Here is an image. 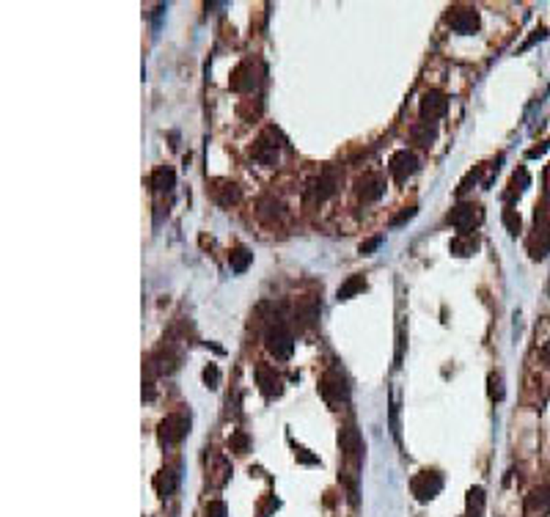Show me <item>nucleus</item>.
<instances>
[{"label": "nucleus", "mask_w": 550, "mask_h": 517, "mask_svg": "<svg viewBox=\"0 0 550 517\" xmlns=\"http://www.w3.org/2000/svg\"><path fill=\"white\" fill-rule=\"evenodd\" d=\"M435 138H438V124L435 121H416L413 127H410V141L413 143H418V146H429V143H435Z\"/></svg>", "instance_id": "19"}, {"label": "nucleus", "mask_w": 550, "mask_h": 517, "mask_svg": "<svg viewBox=\"0 0 550 517\" xmlns=\"http://www.w3.org/2000/svg\"><path fill=\"white\" fill-rule=\"evenodd\" d=\"M338 446H341V452H344V457L347 460H360V454H363V440H360V432H358V427L355 424H344L341 429H338Z\"/></svg>", "instance_id": "15"}, {"label": "nucleus", "mask_w": 550, "mask_h": 517, "mask_svg": "<svg viewBox=\"0 0 550 517\" xmlns=\"http://www.w3.org/2000/svg\"><path fill=\"white\" fill-rule=\"evenodd\" d=\"M416 215H418V210H416V207H407V210H405V212H399V215H396V218H391V226H394V229H396V226H402V223H407V221H413V218H416Z\"/></svg>", "instance_id": "34"}, {"label": "nucleus", "mask_w": 550, "mask_h": 517, "mask_svg": "<svg viewBox=\"0 0 550 517\" xmlns=\"http://www.w3.org/2000/svg\"><path fill=\"white\" fill-rule=\"evenodd\" d=\"M529 509H531V512H550V485L537 487V490L529 496Z\"/></svg>", "instance_id": "27"}, {"label": "nucleus", "mask_w": 550, "mask_h": 517, "mask_svg": "<svg viewBox=\"0 0 550 517\" xmlns=\"http://www.w3.org/2000/svg\"><path fill=\"white\" fill-rule=\"evenodd\" d=\"M204 383H207V388H218V385H221V369H218L215 363H210V366L204 369Z\"/></svg>", "instance_id": "31"}, {"label": "nucleus", "mask_w": 550, "mask_h": 517, "mask_svg": "<svg viewBox=\"0 0 550 517\" xmlns=\"http://www.w3.org/2000/svg\"><path fill=\"white\" fill-rule=\"evenodd\" d=\"M529 251H531V258H545L550 254V226H537L534 229V237L529 240Z\"/></svg>", "instance_id": "20"}, {"label": "nucleus", "mask_w": 550, "mask_h": 517, "mask_svg": "<svg viewBox=\"0 0 550 517\" xmlns=\"http://www.w3.org/2000/svg\"><path fill=\"white\" fill-rule=\"evenodd\" d=\"M149 185H152V190H157V193H171V190L176 187V171L168 168V165L154 168L152 176H149Z\"/></svg>", "instance_id": "17"}, {"label": "nucleus", "mask_w": 550, "mask_h": 517, "mask_svg": "<svg viewBox=\"0 0 550 517\" xmlns=\"http://www.w3.org/2000/svg\"><path fill=\"white\" fill-rule=\"evenodd\" d=\"M545 36H548V30H545V28H540V30H534V36H531V39H529V41H526V44H523V47H520V50H529V47H531V44H534V41H537V39H545Z\"/></svg>", "instance_id": "36"}, {"label": "nucleus", "mask_w": 550, "mask_h": 517, "mask_svg": "<svg viewBox=\"0 0 550 517\" xmlns=\"http://www.w3.org/2000/svg\"><path fill=\"white\" fill-rule=\"evenodd\" d=\"M338 185H341V174H338V168L336 165H325L322 171H319V176L308 185V199L311 201H316V204H322V201H327L336 190H338Z\"/></svg>", "instance_id": "6"}, {"label": "nucleus", "mask_w": 550, "mask_h": 517, "mask_svg": "<svg viewBox=\"0 0 550 517\" xmlns=\"http://www.w3.org/2000/svg\"><path fill=\"white\" fill-rule=\"evenodd\" d=\"M383 245V237H371V240H366V243H360V254L363 256H369L371 251H377Z\"/></svg>", "instance_id": "35"}, {"label": "nucleus", "mask_w": 550, "mask_h": 517, "mask_svg": "<svg viewBox=\"0 0 550 517\" xmlns=\"http://www.w3.org/2000/svg\"><path fill=\"white\" fill-rule=\"evenodd\" d=\"M316 319H319V300L316 297H300L297 300V308H294V322H297V327H303V330H308V327H314L316 325Z\"/></svg>", "instance_id": "16"}, {"label": "nucleus", "mask_w": 550, "mask_h": 517, "mask_svg": "<svg viewBox=\"0 0 550 517\" xmlns=\"http://www.w3.org/2000/svg\"><path fill=\"white\" fill-rule=\"evenodd\" d=\"M482 171H485V165H476V168H471L465 176H462V182H460V187H457V196H465L476 182H479V176H482Z\"/></svg>", "instance_id": "29"}, {"label": "nucleus", "mask_w": 550, "mask_h": 517, "mask_svg": "<svg viewBox=\"0 0 550 517\" xmlns=\"http://www.w3.org/2000/svg\"><path fill=\"white\" fill-rule=\"evenodd\" d=\"M232 452H237V454H245V452H248V435H245V432H234V438H232Z\"/></svg>", "instance_id": "32"}, {"label": "nucleus", "mask_w": 550, "mask_h": 517, "mask_svg": "<svg viewBox=\"0 0 550 517\" xmlns=\"http://www.w3.org/2000/svg\"><path fill=\"white\" fill-rule=\"evenodd\" d=\"M319 394H322V399L333 410H338L341 405H347L349 402V380H347V374L338 366L327 369L322 374V380H319Z\"/></svg>", "instance_id": "2"}, {"label": "nucleus", "mask_w": 550, "mask_h": 517, "mask_svg": "<svg viewBox=\"0 0 550 517\" xmlns=\"http://www.w3.org/2000/svg\"><path fill=\"white\" fill-rule=\"evenodd\" d=\"M262 77H265V66H262L259 61L248 58V61L237 63V69L232 72V88H234L237 94H251V91L262 83Z\"/></svg>", "instance_id": "5"}, {"label": "nucleus", "mask_w": 550, "mask_h": 517, "mask_svg": "<svg viewBox=\"0 0 550 517\" xmlns=\"http://www.w3.org/2000/svg\"><path fill=\"white\" fill-rule=\"evenodd\" d=\"M446 25L460 36H471V33L479 30L482 19H479V11L473 6H451L449 14H446Z\"/></svg>", "instance_id": "7"}, {"label": "nucleus", "mask_w": 550, "mask_h": 517, "mask_svg": "<svg viewBox=\"0 0 550 517\" xmlns=\"http://www.w3.org/2000/svg\"><path fill=\"white\" fill-rule=\"evenodd\" d=\"M281 146H283L281 132H278L275 127H267V130L256 138V143H254V149H251V157H254L259 165H265V168H275V165H278V157H281Z\"/></svg>", "instance_id": "3"}, {"label": "nucleus", "mask_w": 550, "mask_h": 517, "mask_svg": "<svg viewBox=\"0 0 550 517\" xmlns=\"http://www.w3.org/2000/svg\"><path fill=\"white\" fill-rule=\"evenodd\" d=\"M383 193H385V176L377 174V171H366V174L355 182V199H358V204H363V207L380 201Z\"/></svg>", "instance_id": "9"}, {"label": "nucleus", "mask_w": 550, "mask_h": 517, "mask_svg": "<svg viewBox=\"0 0 550 517\" xmlns=\"http://www.w3.org/2000/svg\"><path fill=\"white\" fill-rule=\"evenodd\" d=\"M504 226L509 229V234H512V237H518V234L523 232V221H520L518 210H512V207H507V210H504Z\"/></svg>", "instance_id": "28"}, {"label": "nucleus", "mask_w": 550, "mask_h": 517, "mask_svg": "<svg viewBox=\"0 0 550 517\" xmlns=\"http://www.w3.org/2000/svg\"><path fill=\"white\" fill-rule=\"evenodd\" d=\"M418 110H421V119L424 121H438L449 113V97L438 88H429L421 94V102H418Z\"/></svg>", "instance_id": "11"}, {"label": "nucleus", "mask_w": 550, "mask_h": 517, "mask_svg": "<svg viewBox=\"0 0 550 517\" xmlns=\"http://www.w3.org/2000/svg\"><path fill=\"white\" fill-rule=\"evenodd\" d=\"M449 223L457 229V234H473V229L482 223V207L462 201L449 212Z\"/></svg>", "instance_id": "10"}, {"label": "nucleus", "mask_w": 550, "mask_h": 517, "mask_svg": "<svg viewBox=\"0 0 550 517\" xmlns=\"http://www.w3.org/2000/svg\"><path fill=\"white\" fill-rule=\"evenodd\" d=\"M416 171H418V157H416L413 152L399 149V152L391 154V160H388V174H391L396 182H407Z\"/></svg>", "instance_id": "12"}, {"label": "nucleus", "mask_w": 550, "mask_h": 517, "mask_svg": "<svg viewBox=\"0 0 550 517\" xmlns=\"http://www.w3.org/2000/svg\"><path fill=\"white\" fill-rule=\"evenodd\" d=\"M358 292H366V278H363V275H349V278L336 289V300L344 303V300L355 297Z\"/></svg>", "instance_id": "22"}, {"label": "nucleus", "mask_w": 550, "mask_h": 517, "mask_svg": "<svg viewBox=\"0 0 550 517\" xmlns=\"http://www.w3.org/2000/svg\"><path fill=\"white\" fill-rule=\"evenodd\" d=\"M487 391H490V399H496V402H501L504 399V377L501 374H490L487 377Z\"/></svg>", "instance_id": "30"}, {"label": "nucleus", "mask_w": 550, "mask_h": 517, "mask_svg": "<svg viewBox=\"0 0 550 517\" xmlns=\"http://www.w3.org/2000/svg\"><path fill=\"white\" fill-rule=\"evenodd\" d=\"M529 182H531V176H529V171H526V168L515 171V176L509 179V190L504 193V201H507V204H512L515 199H520V193L529 187Z\"/></svg>", "instance_id": "23"}, {"label": "nucleus", "mask_w": 550, "mask_h": 517, "mask_svg": "<svg viewBox=\"0 0 550 517\" xmlns=\"http://www.w3.org/2000/svg\"><path fill=\"white\" fill-rule=\"evenodd\" d=\"M410 490H413V496H416V501H421V504H427V501H432V498H438L440 496V490H443V474L440 471H421V474H416L413 476V482H410Z\"/></svg>", "instance_id": "8"}, {"label": "nucleus", "mask_w": 550, "mask_h": 517, "mask_svg": "<svg viewBox=\"0 0 550 517\" xmlns=\"http://www.w3.org/2000/svg\"><path fill=\"white\" fill-rule=\"evenodd\" d=\"M187 435H190V416H185V413H171V416H165V418L160 421V427H157V440H160V446H165V449L182 443Z\"/></svg>", "instance_id": "4"}, {"label": "nucleus", "mask_w": 550, "mask_h": 517, "mask_svg": "<svg viewBox=\"0 0 550 517\" xmlns=\"http://www.w3.org/2000/svg\"><path fill=\"white\" fill-rule=\"evenodd\" d=\"M265 347L270 349L275 361H289L292 352H294V336H292V327L289 322L283 319L281 311H273L267 316V325H265Z\"/></svg>", "instance_id": "1"}, {"label": "nucleus", "mask_w": 550, "mask_h": 517, "mask_svg": "<svg viewBox=\"0 0 550 517\" xmlns=\"http://www.w3.org/2000/svg\"><path fill=\"white\" fill-rule=\"evenodd\" d=\"M540 355H542V361H550V344H545V347L540 349Z\"/></svg>", "instance_id": "37"}, {"label": "nucleus", "mask_w": 550, "mask_h": 517, "mask_svg": "<svg viewBox=\"0 0 550 517\" xmlns=\"http://www.w3.org/2000/svg\"><path fill=\"white\" fill-rule=\"evenodd\" d=\"M256 385L262 388V394L267 399L283 394V380H281V374L275 372L270 363H256Z\"/></svg>", "instance_id": "14"}, {"label": "nucleus", "mask_w": 550, "mask_h": 517, "mask_svg": "<svg viewBox=\"0 0 550 517\" xmlns=\"http://www.w3.org/2000/svg\"><path fill=\"white\" fill-rule=\"evenodd\" d=\"M283 204L281 201H275V199H262L259 201V218L265 221V223H278V221H283Z\"/></svg>", "instance_id": "24"}, {"label": "nucleus", "mask_w": 550, "mask_h": 517, "mask_svg": "<svg viewBox=\"0 0 550 517\" xmlns=\"http://www.w3.org/2000/svg\"><path fill=\"white\" fill-rule=\"evenodd\" d=\"M176 487H179V474H176V468H165V471H160V474L154 476V490H157L160 498H171V496L176 493Z\"/></svg>", "instance_id": "18"}, {"label": "nucleus", "mask_w": 550, "mask_h": 517, "mask_svg": "<svg viewBox=\"0 0 550 517\" xmlns=\"http://www.w3.org/2000/svg\"><path fill=\"white\" fill-rule=\"evenodd\" d=\"M251 261H254V254H251L245 245L232 248V254H229V264H232L234 272H245V270L251 267Z\"/></svg>", "instance_id": "26"}, {"label": "nucleus", "mask_w": 550, "mask_h": 517, "mask_svg": "<svg viewBox=\"0 0 550 517\" xmlns=\"http://www.w3.org/2000/svg\"><path fill=\"white\" fill-rule=\"evenodd\" d=\"M485 501H487L485 490H482V487H471L468 496H465V509H468V515L465 517H482L485 515Z\"/></svg>", "instance_id": "25"}, {"label": "nucleus", "mask_w": 550, "mask_h": 517, "mask_svg": "<svg viewBox=\"0 0 550 517\" xmlns=\"http://www.w3.org/2000/svg\"><path fill=\"white\" fill-rule=\"evenodd\" d=\"M204 515H207V517H226V515H229V509H226V504H223V501H210Z\"/></svg>", "instance_id": "33"}, {"label": "nucleus", "mask_w": 550, "mask_h": 517, "mask_svg": "<svg viewBox=\"0 0 550 517\" xmlns=\"http://www.w3.org/2000/svg\"><path fill=\"white\" fill-rule=\"evenodd\" d=\"M210 196H212V201L218 204V207H234V204H240V199H243V190H240V185L237 182H232V179H212V187H210Z\"/></svg>", "instance_id": "13"}, {"label": "nucleus", "mask_w": 550, "mask_h": 517, "mask_svg": "<svg viewBox=\"0 0 550 517\" xmlns=\"http://www.w3.org/2000/svg\"><path fill=\"white\" fill-rule=\"evenodd\" d=\"M449 251H451L454 256H473V254L479 251V237H473V234H457V237L451 240Z\"/></svg>", "instance_id": "21"}]
</instances>
